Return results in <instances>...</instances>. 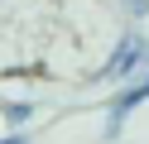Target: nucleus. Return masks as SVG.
Instances as JSON below:
<instances>
[{
    "mask_svg": "<svg viewBox=\"0 0 149 144\" xmlns=\"http://www.w3.org/2000/svg\"><path fill=\"white\" fill-rule=\"evenodd\" d=\"M139 63H144V38H139V34H125L120 48L111 53V63L101 67V77H130Z\"/></svg>",
    "mask_w": 149,
    "mask_h": 144,
    "instance_id": "1",
    "label": "nucleus"
},
{
    "mask_svg": "<svg viewBox=\"0 0 149 144\" xmlns=\"http://www.w3.org/2000/svg\"><path fill=\"white\" fill-rule=\"evenodd\" d=\"M139 101H149V77H144V82H135L130 91H120V96H116V106H111V125H106V130L116 134V130H120V120H125V115L135 111Z\"/></svg>",
    "mask_w": 149,
    "mask_h": 144,
    "instance_id": "2",
    "label": "nucleus"
},
{
    "mask_svg": "<svg viewBox=\"0 0 149 144\" xmlns=\"http://www.w3.org/2000/svg\"><path fill=\"white\" fill-rule=\"evenodd\" d=\"M0 115H5V120H10V130L19 134L24 125L34 120V106H29V101H5V106H0Z\"/></svg>",
    "mask_w": 149,
    "mask_h": 144,
    "instance_id": "3",
    "label": "nucleus"
},
{
    "mask_svg": "<svg viewBox=\"0 0 149 144\" xmlns=\"http://www.w3.org/2000/svg\"><path fill=\"white\" fill-rule=\"evenodd\" d=\"M0 144H29V134H5Z\"/></svg>",
    "mask_w": 149,
    "mask_h": 144,
    "instance_id": "4",
    "label": "nucleus"
}]
</instances>
